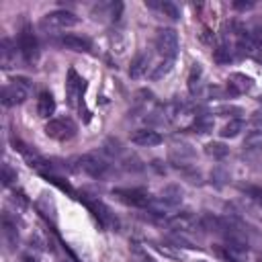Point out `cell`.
<instances>
[{
	"label": "cell",
	"instance_id": "obj_5",
	"mask_svg": "<svg viewBox=\"0 0 262 262\" xmlns=\"http://www.w3.org/2000/svg\"><path fill=\"white\" fill-rule=\"evenodd\" d=\"M78 23H80V18L70 10H53V12H47L41 18V27L47 29V31L70 29V27H76Z\"/></svg>",
	"mask_w": 262,
	"mask_h": 262
},
{
	"label": "cell",
	"instance_id": "obj_34",
	"mask_svg": "<svg viewBox=\"0 0 262 262\" xmlns=\"http://www.w3.org/2000/svg\"><path fill=\"white\" fill-rule=\"evenodd\" d=\"M196 262H207V260H196Z\"/></svg>",
	"mask_w": 262,
	"mask_h": 262
},
{
	"label": "cell",
	"instance_id": "obj_21",
	"mask_svg": "<svg viewBox=\"0 0 262 262\" xmlns=\"http://www.w3.org/2000/svg\"><path fill=\"white\" fill-rule=\"evenodd\" d=\"M12 57H14L12 41L10 39H2V45H0V63H2V68H10Z\"/></svg>",
	"mask_w": 262,
	"mask_h": 262
},
{
	"label": "cell",
	"instance_id": "obj_2",
	"mask_svg": "<svg viewBox=\"0 0 262 262\" xmlns=\"http://www.w3.org/2000/svg\"><path fill=\"white\" fill-rule=\"evenodd\" d=\"M78 127L70 117H57V119H49L45 123V135L55 139V141H68L76 135Z\"/></svg>",
	"mask_w": 262,
	"mask_h": 262
},
{
	"label": "cell",
	"instance_id": "obj_24",
	"mask_svg": "<svg viewBox=\"0 0 262 262\" xmlns=\"http://www.w3.org/2000/svg\"><path fill=\"white\" fill-rule=\"evenodd\" d=\"M233 51L235 49H231V45H219L217 49H215V53H213V57H215V61L217 63H227V61H231L233 59Z\"/></svg>",
	"mask_w": 262,
	"mask_h": 262
},
{
	"label": "cell",
	"instance_id": "obj_26",
	"mask_svg": "<svg viewBox=\"0 0 262 262\" xmlns=\"http://www.w3.org/2000/svg\"><path fill=\"white\" fill-rule=\"evenodd\" d=\"M172 66H174V59H164L154 72H151V80H160V78H164V76H168L170 74V70H172Z\"/></svg>",
	"mask_w": 262,
	"mask_h": 262
},
{
	"label": "cell",
	"instance_id": "obj_14",
	"mask_svg": "<svg viewBox=\"0 0 262 262\" xmlns=\"http://www.w3.org/2000/svg\"><path fill=\"white\" fill-rule=\"evenodd\" d=\"M186 86H188L190 96H196L201 92V86H203V68H201V63H192V68L188 72V78H186Z\"/></svg>",
	"mask_w": 262,
	"mask_h": 262
},
{
	"label": "cell",
	"instance_id": "obj_9",
	"mask_svg": "<svg viewBox=\"0 0 262 262\" xmlns=\"http://www.w3.org/2000/svg\"><path fill=\"white\" fill-rule=\"evenodd\" d=\"M166 223L170 229L184 233V231H192L194 227H199V217L192 211H180V213H174Z\"/></svg>",
	"mask_w": 262,
	"mask_h": 262
},
{
	"label": "cell",
	"instance_id": "obj_11",
	"mask_svg": "<svg viewBox=\"0 0 262 262\" xmlns=\"http://www.w3.org/2000/svg\"><path fill=\"white\" fill-rule=\"evenodd\" d=\"M252 86H254V80H252L250 76H246V74L233 72V74H229V78H227V90H229L231 94H246V92L252 90Z\"/></svg>",
	"mask_w": 262,
	"mask_h": 262
},
{
	"label": "cell",
	"instance_id": "obj_6",
	"mask_svg": "<svg viewBox=\"0 0 262 262\" xmlns=\"http://www.w3.org/2000/svg\"><path fill=\"white\" fill-rule=\"evenodd\" d=\"M113 196H115L117 201H121L123 205L139 207V209L151 207V203H154L151 196H149V192L143 190V188H115V190H113Z\"/></svg>",
	"mask_w": 262,
	"mask_h": 262
},
{
	"label": "cell",
	"instance_id": "obj_23",
	"mask_svg": "<svg viewBox=\"0 0 262 262\" xmlns=\"http://www.w3.org/2000/svg\"><path fill=\"white\" fill-rule=\"evenodd\" d=\"M147 6L162 10V12H164L166 16H170L172 20H178V18H180V12H178V8H176L172 2H147Z\"/></svg>",
	"mask_w": 262,
	"mask_h": 262
},
{
	"label": "cell",
	"instance_id": "obj_31",
	"mask_svg": "<svg viewBox=\"0 0 262 262\" xmlns=\"http://www.w3.org/2000/svg\"><path fill=\"white\" fill-rule=\"evenodd\" d=\"M133 262H156L154 258H149L145 252H141V250H135V260Z\"/></svg>",
	"mask_w": 262,
	"mask_h": 262
},
{
	"label": "cell",
	"instance_id": "obj_25",
	"mask_svg": "<svg viewBox=\"0 0 262 262\" xmlns=\"http://www.w3.org/2000/svg\"><path fill=\"white\" fill-rule=\"evenodd\" d=\"M156 248H158V252H162V254L168 256V258H176V260H178V258L182 256V252L178 250L180 246H172V244H166V242L162 244V242H160V244H156Z\"/></svg>",
	"mask_w": 262,
	"mask_h": 262
},
{
	"label": "cell",
	"instance_id": "obj_17",
	"mask_svg": "<svg viewBox=\"0 0 262 262\" xmlns=\"http://www.w3.org/2000/svg\"><path fill=\"white\" fill-rule=\"evenodd\" d=\"M147 66H149V55L147 53H137L129 66V76L131 78H141L145 72H147Z\"/></svg>",
	"mask_w": 262,
	"mask_h": 262
},
{
	"label": "cell",
	"instance_id": "obj_30",
	"mask_svg": "<svg viewBox=\"0 0 262 262\" xmlns=\"http://www.w3.org/2000/svg\"><path fill=\"white\" fill-rule=\"evenodd\" d=\"M217 115H231V113H242V108H237V106H219L217 111H215Z\"/></svg>",
	"mask_w": 262,
	"mask_h": 262
},
{
	"label": "cell",
	"instance_id": "obj_22",
	"mask_svg": "<svg viewBox=\"0 0 262 262\" xmlns=\"http://www.w3.org/2000/svg\"><path fill=\"white\" fill-rule=\"evenodd\" d=\"M244 147L248 151H260L262 149V131H250L244 139Z\"/></svg>",
	"mask_w": 262,
	"mask_h": 262
},
{
	"label": "cell",
	"instance_id": "obj_15",
	"mask_svg": "<svg viewBox=\"0 0 262 262\" xmlns=\"http://www.w3.org/2000/svg\"><path fill=\"white\" fill-rule=\"evenodd\" d=\"M53 111H55V98H53V94L47 92V90L39 92V98H37V113H39V117L47 119L49 115H53Z\"/></svg>",
	"mask_w": 262,
	"mask_h": 262
},
{
	"label": "cell",
	"instance_id": "obj_1",
	"mask_svg": "<svg viewBox=\"0 0 262 262\" xmlns=\"http://www.w3.org/2000/svg\"><path fill=\"white\" fill-rule=\"evenodd\" d=\"M213 252L223 262H244L248 256V242L242 239H225L223 244H215Z\"/></svg>",
	"mask_w": 262,
	"mask_h": 262
},
{
	"label": "cell",
	"instance_id": "obj_10",
	"mask_svg": "<svg viewBox=\"0 0 262 262\" xmlns=\"http://www.w3.org/2000/svg\"><path fill=\"white\" fill-rule=\"evenodd\" d=\"M82 92H84V80L76 74V70H70L68 72V82H66V96H68V102L72 106L78 104V100L82 98Z\"/></svg>",
	"mask_w": 262,
	"mask_h": 262
},
{
	"label": "cell",
	"instance_id": "obj_7",
	"mask_svg": "<svg viewBox=\"0 0 262 262\" xmlns=\"http://www.w3.org/2000/svg\"><path fill=\"white\" fill-rule=\"evenodd\" d=\"M18 49L23 53V59L27 63H37L39 59V43H37V37L33 33V29L29 25H25L18 33Z\"/></svg>",
	"mask_w": 262,
	"mask_h": 262
},
{
	"label": "cell",
	"instance_id": "obj_27",
	"mask_svg": "<svg viewBox=\"0 0 262 262\" xmlns=\"http://www.w3.org/2000/svg\"><path fill=\"white\" fill-rule=\"evenodd\" d=\"M229 176H227V172L223 170V168H213V172H211V182L215 184V186H223L225 184V180H227Z\"/></svg>",
	"mask_w": 262,
	"mask_h": 262
},
{
	"label": "cell",
	"instance_id": "obj_8",
	"mask_svg": "<svg viewBox=\"0 0 262 262\" xmlns=\"http://www.w3.org/2000/svg\"><path fill=\"white\" fill-rule=\"evenodd\" d=\"M78 170L92 178H102L108 172V164L98 154H84L82 158H78Z\"/></svg>",
	"mask_w": 262,
	"mask_h": 262
},
{
	"label": "cell",
	"instance_id": "obj_32",
	"mask_svg": "<svg viewBox=\"0 0 262 262\" xmlns=\"http://www.w3.org/2000/svg\"><path fill=\"white\" fill-rule=\"evenodd\" d=\"M233 6H235V8H252V2H246V4H244V2H235Z\"/></svg>",
	"mask_w": 262,
	"mask_h": 262
},
{
	"label": "cell",
	"instance_id": "obj_13",
	"mask_svg": "<svg viewBox=\"0 0 262 262\" xmlns=\"http://www.w3.org/2000/svg\"><path fill=\"white\" fill-rule=\"evenodd\" d=\"M59 45L70 49V51H90L92 49V43L88 37H80V35H63L59 39Z\"/></svg>",
	"mask_w": 262,
	"mask_h": 262
},
{
	"label": "cell",
	"instance_id": "obj_20",
	"mask_svg": "<svg viewBox=\"0 0 262 262\" xmlns=\"http://www.w3.org/2000/svg\"><path fill=\"white\" fill-rule=\"evenodd\" d=\"M239 131H244V121H242V119H231L229 123H225V125L221 127L219 135L225 137V139H227V137L231 139V137H237Z\"/></svg>",
	"mask_w": 262,
	"mask_h": 262
},
{
	"label": "cell",
	"instance_id": "obj_18",
	"mask_svg": "<svg viewBox=\"0 0 262 262\" xmlns=\"http://www.w3.org/2000/svg\"><path fill=\"white\" fill-rule=\"evenodd\" d=\"M188 129L194 131V133H209V131L213 129V117H209V115H205V113H203V115H196Z\"/></svg>",
	"mask_w": 262,
	"mask_h": 262
},
{
	"label": "cell",
	"instance_id": "obj_19",
	"mask_svg": "<svg viewBox=\"0 0 262 262\" xmlns=\"http://www.w3.org/2000/svg\"><path fill=\"white\" fill-rule=\"evenodd\" d=\"M205 154L209 158H213V160H223V158L229 156V147L225 143H221V141H211V143L205 145Z\"/></svg>",
	"mask_w": 262,
	"mask_h": 262
},
{
	"label": "cell",
	"instance_id": "obj_4",
	"mask_svg": "<svg viewBox=\"0 0 262 262\" xmlns=\"http://www.w3.org/2000/svg\"><path fill=\"white\" fill-rule=\"evenodd\" d=\"M156 49L164 55V59H174L178 55L180 43H178V33L170 27L160 29L156 33Z\"/></svg>",
	"mask_w": 262,
	"mask_h": 262
},
{
	"label": "cell",
	"instance_id": "obj_28",
	"mask_svg": "<svg viewBox=\"0 0 262 262\" xmlns=\"http://www.w3.org/2000/svg\"><path fill=\"white\" fill-rule=\"evenodd\" d=\"M12 180H16V172H12L8 164H4L2 166V184L8 186V184H12Z\"/></svg>",
	"mask_w": 262,
	"mask_h": 262
},
{
	"label": "cell",
	"instance_id": "obj_16",
	"mask_svg": "<svg viewBox=\"0 0 262 262\" xmlns=\"http://www.w3.org/2000/svg\"><path fill=\"white\" fill-rule=\"evenodd\" d=\"M160 201H162V205H166V207H176V205H180V201H182V190H180V186L168 184L166 188H162Z\"/></svg>",
	"mask_w": 262,
	"mask_h": 262
},
{
	"label": "cell",
	"instance_id": "obj_12",
	"mask_svg": "<svg viewBox=\"0 0 262 262\" xmlns=\"http://www.w3.org/2000/svg\"><path fill=\"white\" fill-rule=\"evenodd\" d=\"M131 141L139 147H154V145H160L162 143V135L154 129H139L131 135Z\"/></svg>",
	"mask_w": 262,
	"mask_h": 262
},
{
	"label": "cell",
	"instance_id": "obj_33",
	"mask_svg": "<svg viewBox=\"0 0 262 262\" xmlns=\"http://www.w3.org/2000/svg\"><path fill=\"white\" fill-rule=\"evenodd\" d=\"M258 262H262V254H260V256H258Z\"/></svg>",
	"mask_w": 262,
	"mask_h": 262
},
{
	"label": "cell",
	"instance_id": "obj_29",
	"mask_svg": "<svg viewBox=\"0 0 262 262\" xmlns=\"http://www.w3.org/2000/svg\"><path fill=\"white\" fill-rule=\"evenodd\" d=\"M252 127L256 131H262V108H258V111L252 113Z\"/></svg>",
	"mask_w": 262,
	"mask_h": 262
},
{
	"label": "cell",
	"instance_id": "obj_3",
	"mask_svg": "<svg viewBox=\"0 0 262 262\" xmlns=\"http://www.w3.org/2000/svg\"><path fill=\"white\" fill-rule=\"evenodd\" d=\"M29 80L25 78H12L4 88H2V104L4 106H14L25 102V98L29 96Z\"/></svg>",
	"mask_w": 262,
	"mask_h": 262
}]
</instances>
